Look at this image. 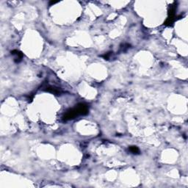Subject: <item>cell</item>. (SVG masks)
<instances>
[{"instance_id":"cell-1","label":"cell","mask_w":188,"mask_h":188,"mask_svg":"<svg viewBox=\"0 0 188 188\" xmlns=\"http://www.w3.org/2000/svg\"><path fill=\"white\" fill-rule=\"evenodd\" d=\"M88 113V107L85 105H79L76 107L71 109L68 111H67L66 115L64 116V118L66 120L67 119H73L76 116L79 115H85Z\"/></svg>"},{"instance_id":"cell-2","label":"cell","mask_w":188,"mask_h":188,"mask_svg":"<svg viewBox=\"0 0 188 188\" xmlns=\"http://www.w3.org/2000/svg\"><path fill=\"white\" fill-rule=\"evenodd\" d=\"M129 151H130L132 153H133V154H138L140 152L139 148L136 146H131L130 148H129Z\"/></svg>"}]
</instances>
